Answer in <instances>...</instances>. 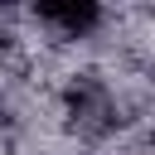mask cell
Returning a JSON list of instances; mask_svg holds the SVG:
<instances>
[{
    "label": "cell",
    "mask_w": 155,
    "mask_h": 155,
    "mask_svg": "<svg viewBox=\"0 0 155 155\" xmlns=\"http://www.w3.org/2000/svg\"><path fill=\"white\" fill-rule=\"evenodd\" d=\"M34 19H39L44 29H53L58 39H92V34L102 29L107 10L92 5V0H48V5L34 10Z\"/></svg>",
    "instance_id": "1"
}]
</instances>
